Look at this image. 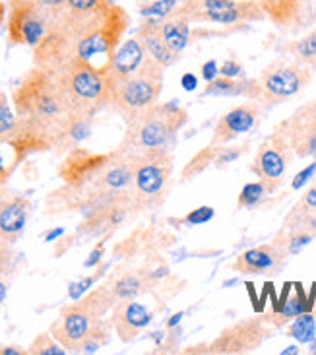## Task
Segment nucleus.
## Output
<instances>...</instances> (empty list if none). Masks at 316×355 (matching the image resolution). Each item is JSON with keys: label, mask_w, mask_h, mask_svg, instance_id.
<instances>
[{"label": "nucleus", "mask_w": 316, "mask_h": 355, "mask_svg": "<svg viewBox=\"0 0 316 355\" xmlns=\"http://www.w3.org/2000/svg\"><path fill=\"white\" fill-rule=\"evenodd\" d=\"M19 164L21 159L16 154V150L6 140H0V187H4L10 181V177L18 169Z\"/></svg>", "instance_id": "nucleus-35"}, {"label": "nucleus", "mask_w": 316, "mask_h": 355, "mask_svg": "<svg viewBox=\"0 0 316 355\" xmlns=\"http://www.w3.org/2000/svg\"><path fill=\"white\" fill-rule=\"evenodd\" d=\"M49 72L67 97L70 111L96 116L109 103V87L101 68L84 60H67L49 68Z\"/></svg>", "instance_id": "nucleus-6"}, {"label": "nucleus", "mask_w": 316, "mask_h": 355, "mask_svg": "<svg viewBox=\"0 0 316 355\" xmlns=\"http://www.w3.org/2000/svg\"><path fill=\"white\" fill-rule=\"evenodd\" d=\"M216 218V210L211 206H200V208H194L188 211L184 218H181V223H188V225H204Z\"/></svg>", "instance_id": "nucleus-42"}, {"label": "nucleus", "mask_w": 316, "mask_h": 355, "mask_svg": "<svg viewBox=\"0 0 316 355\" xmlns=\"http://www.w3.org/2000/svg\"><path fill=\"white\" fill-rule=\"evenodd\" d=\"M163 82H165V68L148 55L142 67L136 72L107 82V87H109L107 107L115 115L121 116L125 123H128L142 111L159 103Z\"/></svg>", "instance_id": "nucleus-4"}, {"label": "nucleus", "mask_w": 316, "mask_h": 355, "mask_svg": "<svg viewBox=\"0 0 316 355\" xmlns=\"http://www.w3.org/2000/svg\"><path fill=\"white\" fill-rule=\"evenodd\" d=\"M8 289H10L8 276H0V307L4 305V301H6V297H8Z\"/></svg>", "instance_id": "nucleus-49"}, {"label": "nucleus", "mask_w": 316, "mask_h": 355, "mask_svg": "<svg viewBox=\"0 0 316 355\" xmlns=\"http://www.w3.org/2000/svg\"><path fill=\"white\" fill-rule=\"evenodd\" d=\"M8 43L35 49L49 33V16L39 0H8Z\"/></svg>", "instance_id": "nucleus-11"}, {"label": "nucleus", "mask_w": 316, "mask_h": 355, "mask_svg": "<svg viewBox=\"0 0 316 355\" xmlns=\"http://www.w3.org/2000/svg\"><path fill=\"white\" fill-rule=\"evenodd\" d=\"M288 336L295 338L299 344H310L316 336V313L305 311L293 318L288 327Z\"/></svg>", "instance_id": "nucleus-33"}, {"label": "nucleus", "mask_w": 316, "mask_h": 355, "mask_svg": "<svg viewBox=\"0 0 316 355\" xmlns=\"http://www.w3.org/2000/svg\"><path fill=\"white\" fill-rule=\"evenodd\" d=\"M191 18L177 8L173 14H169L167 18H159V29H161V35L165 39V43L169 45L175 55L181 57V53L184 49L188 47L192 39V29H191Z\"/></svg>", "instance_id": "nucleus-26"}, {"label": "nucleus", "mask_w": 316, "mask_h": 355, "mask_svg": "<svg viewBox=\"0 0 316 355\" xmlns=\"http://www.w3.org/2000/svg\"><path fill=\"white\" fill-rule=\"evenodd\" d=\"M266 18L278 28H291L301 18L303 0H256Z\"/></svg>", "instance_id": "nucleus-28"}, {"label": "nucleus", "mask_w": 316, "mask_h": 355, "mask_svg": "<svg viewBox=\"0 0 316 355\" xmlns=\"http://www.w3.org/2000/svg\"><path fill=\"white\" fill-rule=\"evenodd\" d=\"M12 105L18 116L37 121L55 130V126L70 113L67 97L60 92L53 74L41 67L29 68L12 89Z\"/></svg>", "instance_id": "nucleus-2"}, {"label": "nucleus", "mask_w": 316, "mask_h": 355, "mask_svg": "<svg viewBox=\"0 0 316 355\" xmlns=\"http://www.w3.org/2000/svg\"><path fill=\"white\" fill-rule=\"evenodd\" d=\"M315 76V70H310L305 64H299L297 60H286L278 58L274 62H270L268 67L260 72L258 80L260 105L264 107V111H268L272 107L286 103L291 97L299 96L303 89L310 86Z\"/></svg>", "instance_id": "nucleus-7"}, {"label": "nucleus", "mask_w": 316, "mask_h": 355, "mask_svg": "<svg viewBox=\"0 0 316 355\" xmlns=\"http://www.w3.org/2000/svg\"><path fill=\"white\" fill-rule=\"evenodd\" d=\"M313 159H315V162H313L310 165H307L303 171H299V173L295 175V179L291 181V189H293V191L303 189L305 184H308V182L313 181V179L316 177V157H313Z\"/></svg>", "instance_id": "nucleus-44"}, {"label": "nucleus", "mask_w": 316, "mask_h": 355, "mask_svg": "<svg viewBox=\"0 0 316 355\" xmlns=\"http://www.w3.org/2000/svg\"><path fill=\"white\" fill-rule=\"evenodd\" d=\"M191 21H208L218 26H237L266 19L256 0H184L181 6Z\"/></svg>", "instance_id": "nucleus-8"}, {"label": "nucleus", "mask_w": 316, "mask_h": 355, "mask_svg": "<svg viewBox=\"0 0 316 355\" xmlns=\"http://www.w3.org/2000/svg\"><path fill=\"white\" fill-rule=\"evenodd\" d=\"M113 4V0H64L62 6L58 8H64L72 14H97V12H103Z\"/></svg>", "instance_id": "nucleus-36"}, {"label": "nucleus", "mask_w": 316, "mask_h": 355, "mask_svg": "<svg viewBox=\"0 0 316 355\" xmlns=\"http://www.w3.org/2000/svg\"><path fill=\"white\" fill-rule=\"evenodd\" d=\"M307 214H316V177L310 181V187L307 192L295 202V206L288 211L286 218H301V216H307Z\"/></svg>", "instance_id": "nucleus-37"}, {"label": "nucleus", "mask_w": 316, "mask_h": 355, "mask_svg": "<svg viewBox=\"0 0 316 355\" xmlns=\"http://www.w3.org/2000/svg\"><path fill=\"white\" fill-rule=\"evenodd\" d=\"M308 354L316 355V336H315V340H313V342L308 344Z\"/></svg>", "instance_id": "nucleus-56"}, {"label": "nucleus", "mask_w": 316, "mask_h": 355, "mask_svg": "<svg viewBox=\"0 0 316 355\" xmlns=\"http://www.w3.org/2000/svg\"><path fill=\"white\" fill-rule=\"evenodd\" d=\"M31 214V202L28 196L6 191L0 187V231L14 245L21 237Z\"/></svg>", "instance_id": "nucleus-20"}, {"label": "nucleus", "mask_w": 316, "mask_h": 355, "mask_svg": "<svg viewBox=\"0 0 316 355\" xmlns=\"http://www.w3.org/2000/svg\"><path fill=\"white\" fill-rule=\"evenodd\" d=\"M274 328L260 317H247L223 328L210 342V355H247L264 346Z\"/></svg>", "instance_id": "nucleus-10"}, {"label": "nucleus", "mask_w": 316, "mask_h": 355, "mask_svg": "<svg viewBox=\"0 0 316 355\" xmlns=\"http://www.w3.org/2000/svg\"><path fill=\"white\" fill-rule=\"evenodd\" d=\"M150 276L138 270H125L121 274H113L107 278V286L111 289L113 297L119 301H126V299L140 297L146 293V289L150 288Z\"/></svg>", "instance_id": "nucleus-27"}, {"label": "nucleus", "mask_w": 316, "mask_h": 355, "mask_svg": "<svg viewBox=\"0 0 316 355\" xmlns=\"http://www.w3.org/2000/svg\"><path fill=\"white\" fill-rule=\"evenodd\" d=\"M146 57H148V53H146L144 45H142V41H140L138 35L130 39H123V43L119 45L113 58L109 60V64L103 70L105 80L111 82V80H119V78L132 74V72H136L138 68L142 67Z\"/></svg>", "instance_id": "nucleus-22"}, {"label": "nucleus", "mask_w": 316, "mask_h": 355, "mask_svg": "<svg viewBox=\"0 0 316 355\" xmlns=\"http://www.w3.org/2000/svg\"><path fill=\"white\" fill-rule=\"evenodd\" d=\"M18 115L14 111V105H10L8 96L0 89V140H6V136L16 126Z\"/></svg>", "instance_id": "nucleus-38"}, {"label": "nucleus", "mask_w": 316, "mask_h": 355, "mask_svg": "<svg viewBox=\"0 0 316 355\" xmlns=\"http://www.w3.org/2000/svg\"><path fill=\"white\" fill-rule=\"evenodd\" d=\"M113 324L111 320L99 318L96 324L91 327L89 334L84 338V342L78 346L76 354H97L103 346H107L111 342V334H113Z\"/></svg>", "instance_id": "nucleus-31"}, {"label": "nucleus", "mask_w": 316, "mask_h": 355, "mask_svg": "<svg viewBox=\"0 0 316 355\" xmlns=\"http://www.w3.org/2000/svg\"><path fill=\"white\" fill-rule=\"evenodd\" d=\"M0 355H28V347L19 346H2L0 347Z\"/></svg>", "instance_id": "nucleus-50"}, {"label": "nucleus", "mask_w": 316, "mask_h": 355, "mask_svg": "<svg viewBox=\"0 0 316 355\" xmlns=\"http://www.w3.org/2000/svg\"><path fill=\"white\" fill-rule=\"evenodd\" d=\"M283 53L291 55L293 60L299 64H305L310 70H316V28L310 29L307 35L301 39H295L283 47Z\"/></svg>", "instance_id": "nucleus-30"}, {"label": "nucleus", "mask_w": 316, "mask_h": 355, "mask_svg": "<svg viewBox=\"0 0 316 355\" xmlns=\"http://www.w3.org/2000/svg\"><path fill=\"white\" fill-rule=\"evenodd\" d=\"M274 189L270 187L268 182L262 181V179H258V181H252V182H247L243 189H240L239 192V198H237V208L239 210H250V208H256V206H260L262 202L268 198L270 194H274Z\"/></svg>", "instance_id": "nucleus-32"}, {"label": "nucleus", "mask_w": 316, "mask_h": 355, "mask_svg": "<svg viewBox=\"0 0 316 355\" xmlns=\"http://www.w3.org/2000/svg\"><path fill=\"white\" fill-rule=\"evenodd\" d=\"M136 35L142 41L146 53L154 60H157L163 68L173 67L179 60V55H175L163 39L161 29H159V18H144Z\"/></svg>", "instance_id": "nucleus-23"}, {"label": "nucleus", "mask_w": 316, "mask_h": 355, "mask_svg": "<svg viewBox=\"0 0 316 355\" xmlns=\"http://www.w3.org/2000/svg\"><path fill=\"white\" fill-rule=\"evenodd\" d=\"M262 113H264V107L250 99L235 105L227 113H223L220 121L216 123L213 132H211V144H231L239 136L250 132L258 125Z\"/></svg>", "instance_id": "nucleus-15"}, {"label": "nucleus", "mask_w": 316, "mask_h": 355, "mask_svg": "<svg viewBox=\"0 0 316 355\" xmlns=\"http://www.w3.org/2000/svg\"><path fill=\"white\" fill-rule=\"evenodd\" d=\"M186 123L188 113L184 107L177 103V99H171L167 103H155L132 121L125 123L126 130L119 148L128 154L154 148H171Z\"/></svg>", "instance_id": "nucleus-3"}, {"label": "nucleus", "mask_w": 316, "mask_h": 355, "mask_svg": "<svg viewBox=\"0 0 316 355\" xmlns=\"http://www.w3.org/2000/svg\"><path fill=\"white\" fill-rule=\"evenodd\" d=\"M109 237V235H107ZM107 237H101V241H97V245L91 249V252L87 254V259L84 260V268H97L101 264V260L105 257V245Z\"/></svg>", "instance_id": "nucleus-43"}, {"label": "nucleus", "mask_w": 316, "mask_h": 355, "mask_svg": "<svg viewBox=\"0 0 316 355\" xmlns=\"http://www.w3.org/2000/svg\"><path fill=\"white\" fill-rule=\"evenodd\" d=\"M247 148H249V144H243V146L223 144L221 146L220 154H218V159H216V167H225V165L237 162L240 155L247 152Z\"/></svg>", "instance_id": "nucleus-41"}, {"label": "nucleus", "mask_w": 316, "mask_h": 355, "mask_svg": "<svg viewBox=\"0 0 316 355\" xmlns=\"http://www.w3.org/2000/svg\"><path fill=\"white\" fill-rule=\"evenodd\" d=\"M96 116L70 111L53 130V152L57 155L68 154L72 148H78L91 136V125Z\"/></svg>", "instance_id": "nucleus-21"}, {"label": "nucleus", "mask_w": 316, "mask_h": 355, "mask_svg": "<svg viewBox=\"0 0 316 355\" xmlns=\"http://www.w3.org/2000/svg\"><path fill=\"white\" fill-rule=\"evenodd\" d=\"M245 74V68L240 64L239 60H225L223 64L220 67V76H227V78H240Z\"/></svg>", "instance_id": "nucleus-45"}, {"label": "nucleus", "mask_w": 316, "mask_h": 355, "mask_svg": "<svg viewBox=\"0 0 316 355\" xmlns=\"http://www.w3.org/2000/svg\"><path fill=\"white\" fill-rule=\"evenodd\" d=\"M60 235H64V230H62V227H57V230H51L47 233V235H45V241H47V243H51V241L58 239Z\"/></svg>", "instance_id": "nucleus-53"}, {"label": "nucleus", "mask_w": 316, "mask_h": 355, "mask_svg": "<svg viewBox=\"0 0 316 355\" xmlns=\"http://www.w3.org/2000/svg\"><path fill=\"white\" fill-rule=\"evenodd\" d=\"M99 318L105 317H99L96 311L84 301V297L76 299L74 303L60 309V315L51 324L49 332L55 336V340H58L62 346L67 347L68 354H76L78 346L84 342V338L89 334L91 327Z\"/></svg>", "instance_id": "nucleus-13"}, {"label": "nucleus", "mask_w": 316, "mask_h": 355, "mask_svg": "<svg viewBox=\"0 0 316 355\" xmlns=\"http://www.w3.org/2000/svg\"><path fill=\"white\" fill-rule=\"evenodd\" d=\"M184 355H192V354H208L210 355V344H198V346H191L186 349H182Z\"/></svg>", "instance_id": "nucleus-51"}, {"label": "nucleus", "mask_w": 316, "mask_h": 355, "mask_svg": "<svg viewBox=\"0 0 316 355\" xmlns=\"http://www.w3.org/2000/svg\"><path fill=\"white\" fill-rule=\"evenodd\" d=\"M218 76H220V67H218V62L213 58L202 64V78L206 80V84L211 82V80H216Z\"/></svg>", "instance_id": "nucleus-47"}, {"label": "nucleus", "mask_w": 316, "mask_h": 355, "mask_svg": "<svg viewBox=\"0 0 316 355\" xmlns=\"http://www.w3.org/2000/svg\"><path fill=\"white\" fill-rule=\"evenodd\" d=\"M105 276V272L103 268H99L96 274H91V276H86V278L78 279L74 284H70V288H68V297L72 299V301H76V299H82L86 295L89 289L96 286L99 279Z\"/></svg>", "instance_id": "nucleus-40"}, {"label": "nucleus", "mask_w": 316, "mask_h": 355, "mask_svg": "<svg viewBox=\"0 0 316 355\" xmlns=\"http://www.w3.org/2000/svg\"><path fill=\"white\" fill-rule=\"evenodd\" d=\"M47 16L49 33L31 49L33 64L45 70L67 60H84L105 70L130 26L128 12L115 2L97 14H72L55 8Z\"/></svg>", "instance_id": "nucleus-1"}, {"label": "nucleus", "mask_w": 316, "mask_h": 355, "mask_svg": "<svg viewBox=\"0 0 316 355\" xmlns=\"http://www.w3.org/2000/svg\"><path fill=\"white\" fill-rule=\"evenodd\" d=\"M276 128L286 135L297 159L316 157V99L297 107Z\"/></svg>", "instance_id": "nucleus-14"}, {"label": "nucleus", "mask_w": 316, "mask_h": 355, "mask_svg": "<svg viewBox=\"0 0 316 355\" xmlns=\"http://www.w3.org/2000/svg\"><path fill=\"white\" fill-rule=\"evenodd\" d=\"M6 10H8V6L0 0V24L4 21V18H6Z\"/></svg>", "instance_id": "nucleus-54"}, {"label": "nucleus", "mask_w": 316, "mask_h": 355, "mask_svg": "<svg viewBox=\"0 0 316 355\" xmlns=\"http://www.w3.org/2000/svg\"><path fill=\"white\" fill-rule=\"evenodd\" d=\"M130 214H134L130 194L123 192L113 200L107 202L105 206H101L94 216L82 221V225L78 227V233L89 235V237H107L115 230H119L128 220Z\"/></svg>", "instance_id": "nucleus-16"}, {"label": "nucleus", "mask_w": 316, "mask_h": 355, "mask_svg": "<svg viewBox=\"0 0 316 355\" xmlns=\"http://www.w3.org/2000/svg\"><path fill=\"white\" fill-rule=\"evenodd\" d=\"M68 349L51 332H41L28 346V355H67Z\"/></svg>", "instance_id": "nucleus-34"}, {"label": "nucleus", "mask_w": 316, "mask_h": 355, "mask_svg": "<svg viewBox=\"0 0 316 355\" xmlns=\"http://www.w3.org/2000/svg\"><path fill=\"white\" fill-rule=\"evenodd\" d=\"M283 262H286L283 252L274 243H266L243 250L233 260L231 268L243 276H276L283 268Z\"/></svg>", "instance_id": "nucleus-18"}, {"label": "nucleus", "mask_w": 316, "mask_h": 355, "mask_svg": "<svg viewBox=\"0 0 316 355\" xmlns=\"http://www.w3.org/2000/svg\"><path fill=\"white\" fill-rule=\"evenodd\" d=\"M8 142L21 162H26L29 155L43 154V152H53V132L51 128L41 125L37 121H31L26 116H18L16 126L12 132L6 136Z\"/></svg>", "instance_id": "nucleus-17"}, {"label": "nucleus", "mask_w": 316, "mask_h": 355, "mask_svg": "<svg viewBox=\"0 0 316 355\" xmlns=\"http://www.w3.org/2000/svg\"><path fill=\"white\" fill-rule=\"evenodd\" d=\"M181 86L184 92H194L198 87V76L194 72H186L181 76Z\"/></svg>", "instance_id": "nucleus-48"}, {"label": "nucleus", "mask_w": 316, "mask_h": 355, "mask_svg": "<svg viewBox=\"0 0 316 355\" xmlns=\"http://www.w3.org/2000/svg\"><path fill=\"white\" fill-rule=\"evenodd\" d=\"M2 247H12V245H10V241L6 239V237L2 235V231H0V249H2Z\"/></svg>", "instance_id": "nucleus-55"}, {"label": "nucleus", "mask_w": 316, "mask_h": 355, "mask_svg": "<svg viewBox=\"0 0 316 355\" xmlns=\"http://www.w3.org/2000/svg\"><path fill=\"white\" fill-rule=\"evenodd\" d=\"M202 96L213 97H245L250 101H258L260 86L256 78H227L218 76L208 82Z\"/></svg>", "instance_id": "nucleus-25"}, {"label": "nucleus", "mask_w": 316, "mask_h": 355, "mask_svg": "<svg viewBox=\"0 0 316 355\" xmlns=\"http://www.w3.org/2000/svg\"><path fill=\"white\" fill-rule=\"evenodd\" d=\"M184 0H154L140 8V14L144 18H167L175 10L181 6Z\"/></svg>", "instance_id": "nucleus-39"}, {"label": "nucleus", "mask_w": 316, "mask_h": 355, "mask_svg": "<svg viewBox=\"0 0 316 355\" xmlns=\"http://www.w3.org/2000/svg\"><path fill=\"white\" fill-rule=\"evenodd\" d=\"M315 18H316V4H315Z\"/></svg>", "instance_id": "nucleus-57"}, {"label": "nucleus", "mask_w": 316, "mask_h": 355, "mask_svg": "<svg viewBox=\"0 0 316 355\" xmlns=\"http://www.w3.org/2000/svg\"><path fill=\"white\" fill-rule=\"evenodd\" d=\"M182 317H184V313H175V315H173V317L167 320V324H165V327H167V330H169V328L177 327V324H179V322L182 320Z\"/></svg>", "instance_id": "nucleus-52"}, {"label": "nucleus", "mask_w": 316, "mask_h": 355, "mask_svg": "<svg viewBox=\"0 0 316 355\" xmlns=\"http://www.w3.org/2000/svg\"><path fill=\"white\" fill-rule=\"evenodd\" d=\"M221 146L223 144H211L210 142L206 148H202L200 152L192 155L191 159L186 162V165L182 167L181 182H191L192 179H196L198 175L204 173L206 169H210L211 165H216Z\"/></svg>", "instance_id": "nucleus-29"}, {"label": "nucleus", "mask_w": 316, "mask_h": 355, "mask_svg": "<svg viewBox=\"0 0 316 355\" xmlns=\"http://www.w3.org/2000/svg\"><path fill=\"white\" fill-rule=\"evenodd\" d=\"M109 320L119 340L123 344H130L138 338V334H142L150 327V322L154 320V313L146 309L142 303H138L136 299H126V301H119L113 307Z\"/></svg>", "instance_id": "nucleus-19"}, {"label": "nucleus", "mask_w": 316, "mask_h": 355, "mask_svg": "<svg viewBox=\"0 0 316 355\" xmlns=\"http://www.w3.org/2000/svg\"><path fill=\"white\" fill-rule=\"evenodd\" d=\"M14 260H16V254H14L12 247L0 249V276H8V272L14 266Z\"/></svg>", "instance_id": "nucleus-46"}, {"label": "nucleus", "mask_w": 316, "mask_h": 355, "mask_svg": "<svg viewBox=\"0 0 316 355\" xmlns=\"http://www.w3.org/2000/svg\"><path fill=\"white\" fill-rule=\"evenodd\" d=\"M293 162H295V152L289 140L281 130L274 128V132L258 146L254 159L250 164V173L268 182L278 192L279 187L286 182L289 167Z\"/></svg>", "instance_id": "nucleus-12"}, {"label": "nucleus", "mask_w": 316, "mask_h": 355, "mask_svg": "<svg viewBox=\"0 0 316 355\" xmlns=\"http://www.w3.org/2000/svg\"><path fill=\"white\" fill-rule=\"evenodd\" d=\"M111 157H113V152L99 154L84 146L72 148L68 154H64L62 164L58 165V179L70 189L96 192Z\"/></svg>", "instance_id": "nucleus-9"}, {"label": "nucleus", "mask_w": 316, "mask_h": 355, "mask_svg": "<svg viewBox=\"0 0 316 355\" xmlns=\"http://www.w3.org/2000/svg\"><path fill=\"white\" fill-rule=\"evenodd\" d=\"M315 291L307 297V293L303 291V286H301V284H295V293H293V295L289 293V297L286 299L278 309H274L272 313L262 315V318H264V322H268L274 330H278V328H283L286 324H289V322L295 317H299L301 313L313 311V309H315Z\"/></svg>", "instance_id": "nucleus-24"}, {"label": "nucleus", "mask_w": 316, "mask_h": 355, "mask_svg": "<svg viewBox=\"0 0 316 355\" xmlns=\"http://www.w3.org/2000/svg\"><path fill=\"white\" fill-rule=\"evenodd\" d=\"M171 148H154L132 154L130 200L134 211L157 210L167 200L173 179Z\"/></svg>", "instance_id": "nucleus-5"}]
</instances>
